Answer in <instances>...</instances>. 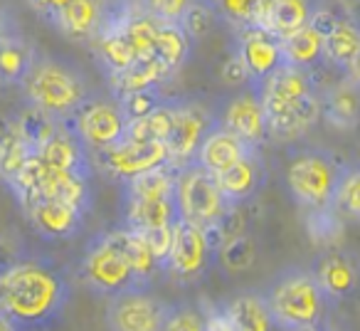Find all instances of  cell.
Instances as JSON below:
<instances>
[{
	"mask_svg": "<svg viewBox=\"0 0 360 331\" xmlns=\"http://www.w3.org/2000/svg\"><path fill=\"white\" fill-rule=\"evenodd\" d=\"M70 285L57 267L37 260L11 262L0 270V314L20 331H40L62 316Z\"/></svg>",
	"mask_w": 360,
	"mask_h": 331,
	"instance_id": "cell-1",
	"label": "cell"
},
{
	"mask_svg": "<svg viewBox=\"0 0 360 331\" xmlns=\"http://www.w3.org/2000/svg\"><path fill=\"white\" fill-rule=\"evenodd\" d=\"M266 111L269 136L291 141L304 136L321 116V96L316 94L309 70L281 65L269 80L259 85Z\"/></svg>",
	"mask_w": 360,
	"mask_h": 331,
	"instance_id": "cell-2",
	"label": "cell"
},
{
	"mask_svg": "<svg viewBox=\"0 0 360 331\" xmlns=\"http://www.w3.org/2000/svg\"><path fill=\"white\" fill-rule=\"evenodd\" d=\"M20 87L32 109L52 116L60 124L70 119L91 94L86 77L75 65L40 52Z\"/></svg>",
	"mask_w": 360,
	"mask_h": 331,
	"instance_id": "cell-3",
	"label": "cell"
},
{
	"mask_svg": "<svg viewBox=\"0 0 360 331\" xmlns=\"http://www.w3.org/2000/svg\"><path fill=\"white\" fill-rule=\"evenodd\" d=\"M266 306L281 331L321 324L328 309V296L311 270H286L269 285Z\"/></svg>",
	"mask_w": 360,
	"mask_h": 331,
	"instance_id": "cell-4",
	"label": "cell"
},
{
	"mask_svg": "<svg viewBox=\"0 0 360 331\" xmlns=\"http://www.w3.org/2000/svg\"><path fill=\"white\" fill-rule=\"evenodd\" d=\"M343 173L345 168L330 154L321 149H306L291 156L286 166V186L294 201L309 213L330 211Z\"/></svg>",
	"mask_w": 360,
	"mask_h": 331,
	"instance_id": "cell-5",
	"label": "cell"
},
{
	"mask_svg": "<svg viewBox=\"0 0 360 331\" xmlns=\"http://www.w3.org/2000/svg\"><path fill=\"white\" fill-rule=\"evenodd\" d=\"M79 277L91 292L106 296H116L121 292L141 287L121 245L119 230L96 235L86 245L84 257L79 262Z\"/></svg>",
	"mask_w": 360,
	"mask_h": 331,
	"instance_id": "cell-6",
	"label": "cell"
},
{
	"mask_svg": "<svg viewBox=\"0 0 360 331\" xmlns=\"http://www.w3.org/2000/svg\"><path fill=\"white\" fill-rule=\"evenodd\" d=\"M175 203L180 220L205 230L220 225L222 218L232 211L227 198L222 196L217 178L195 161L175 171Z\"/></svg>",
	"mask_w": 360,
	"mask_h": 331,
	"instance_id": "cell-7",
	"label": "cell"
},
{
	"mask_svg": "<svg viewBox=\"0 0 360 331\" xmlns=\"http://www.w3.org/2000/svg\"><path fill=\"white\" fill-rule=\"evenodd\" d=\"M62 124L89 149V154H96L124 139L129 119L121 111L119 99H101L89 94V99Z\"/></svg>",
	"mask_w": 360,
	"mask_h": 331,
	"instance_id": "cell-8",
	"label": "cell"
},
{
	"mask_svg": "<svg viewBox=\"0 0 360 331\" xmlns=\"http://www.w3.org/2000/svg\"><path fill=\"white\" fill-rule=\"evenodd\" d=\"M217 250L220 247H217L212 230L178 220L173 227V245L165 260V270L180 282H195L205 275Z\"/></svg>",
	"mask_w": 360,
	"mask_h": 331,
	"instance_id": "cell-9",
	"label": "cell"
},
{
	"mask_svg": "<svg viewBox=\"0 0 360 331\" xmlns=\"http://www.w3.org/2000/svg\"><path fill=\"white\" fill-rule=\"evenodd\" d=\"M96 163L101 173L111 181L129 183L143 173L170 163V154L165 144H150V141H131L121 139L104 151H96Z\"/></svg>",
	"mask_w": 360,
	"mask_h": 331,
	"instance_id": "cell-10",
	"label": "cell"
},
{
	"mask_svg": "<svg viewBox=\"0 0 360 331\" xmlns=\"http://www.w3.org/2000/svg\"><path fill=\"white\" fill-rule=\"evenodd\" d=\"M170 304L150 294L146 287L111 296L106 306V324L111 331H163Z\"/></svg>",
	"mask_w": 360,
	"mask_h": 331,
	"instance_id": "cell-11",
	"label": "cell"
},
{
	"mask_svg": "<svg viewBox=\"0 0 360 331\" xmlns=\"http://www.w3.org/2000/svg\"><path fill=\"white\" fill-rule=\"evenodd\" d=\"M215 121L217 119H212L210 111L195 101H173V126L165 146L175 171L195 161L198 149L207 131L215 126Z\"/></svg>",
	"mask_w": 360,
	"mask_h": 331,
	"instance_id": "cell-12",
	"label": "cell"
},
{
	"mask_svg": "<svg viewBox=\"0 0 360 331\" xmlns=\"http://www.w3.org/2000/svg\"><path fill=\"white\" fill-rule=\"evenodd\" d=\"M235 57L247 70L252 87H259L284 65L281 40L259 25L235 30Z\"/></svg>",
	"mask_w": 360,
	"mask_h": 331,
	"instance_id": "cell-13",
	"label": "cell"
},
{
	"mask_svg": "<svg viewBox=\"0 0 360 331\" xmlns=\"http://www.w3.org/2000/svg\"><path fill=\"white\" fill-rule=\"evenodd\" d=\"M314 23L323 32V60L345 72L360 52V20L353 13L323 6Z\"/></svg>",
	"mask_w": 360,
	"mask_h": 331,
	"instance_id": "cell-14",
	"label": "cell"
},
{
	"mask_svg": "<svg viewBox=\"0 0 360 331\" xmlns=\"http://www.w3.org/2000/svg\"><path fill=\"white\" fill-rule=\"evenodd\" d=\"M217 124L225 126L235 136H240L245 144L259 149L269 136V126H266V111L262 104L259 87H252L247 92H240L227 101L225 111L217 119Z\"/></svg>",
	"mask_w": 360,
	"mask_h": 331,
	"instance_id": "cell-15",
	"label": "cell"
},
{
	"mask_svg": "<svg viewBox=\"0 0 360 331\" xmlns=\"http://www.w3.org/2000/svg\"><path fill=\"white\" fill-rule=\"evenodd\" d=\"M22 213L37 230V235L47 240H70L79 235V230L84 227V213L52 198H37L22 206Z\"/></svg>",
	"mask_w": 360,
	"mask_h": 331,
	"instance_id": "cell-16",
	"label": "cell"
},
{
	"mask_svg": "<svg viewBox=\"0 0 360 331\" xmlns=\"http://www.w3.org/2000/svg\"><path fill=\"white\" fill-rule=\"evenodd\" d=\"M109 18L111 13L106 11L104 0H70L52 27L72 42H94Z\"/></svg>",
	"mask_w": 360,
	"mask_h": 331,
	"instance_id": "cell-17",
	"label": "cell"
},
{
	"mask_svg": "<svg viewBox=\"0 0 360 331\" xmlns=\"http://www.w3.org/2000/svg\"><path fill=\"white\" fill-rule=\"evenodd\" d=\"M252 151H255V146L245 144L240 136H235L232 131H227L225 126H220L215 121V126L207 131L200 149H198L195 163L202 166L205 171H210L212 176H220L222 171H227V168H232L235 163H240Z\"/></svg>",
	"mask_w": 360,
	"mask_h": 331,
	"instance_id": "cell-18",
	"label": "cell"
},
{
	"mask_svg": "<svg viewBox=\"0 0 360 331\" xmlns=\"http://www.w3.org/2000/svg\"><path fill=\"white\" fill-rule=\"evenodd\" d=\"M220 183L222 196L227 198L232 208L242 206L250 198H255L262 191L266 178V168H264V158H262L259 149H255L252 154H247L240 163H235L232 168L222 171L220 176H215Z\"/></svg>",
	"mask_w": 360,
	"mask_h": 331,
	"instance_id": "cell-19",
	"label": "cell"
},
{
	"mask_svg": "<svg viewBox=\"0 0 360 331\" xmlns=\"http://www.w3.org/2000/svg\"><path fill=\"white\" fill-rule=\"evenodd\" d=\"M37 156L45 161L50 168L57 171H70L79 173V176L91 178V156L89 149L67 129L65 124H60V129L37 149Z\"/></svg>",
	"mask_w": 360,
	"mask_h": 331,
	"instance_id": "cell-20",
	"label": "cell"
},
{
	"mask_svg": "<svg viewBox=\"0 0 360 331\" xmlns=\"http://www.w3.org/2000/svg\"><path fill=\"white\" fill-rule=\"evenodd\" d=\"M316 280H319L321 289L326 292L328 301H338L343 296L353 294L360 285V267L350 255L340 250H328L321 255L314 270Z\"/></svg>",
	"mask_w": 360,
	"mask_h": 331,
	"instance_id": "cell-21",
	"label": "cell"
},
{
	"mask_svg": "<svg viewBox=\"0 0 360 331\" xmlns=\"http://www.w3.org/2000/svg\"><path fill=\"white\" fill-rule=\"evenodd\" d=\"M323 6V0H271L266 30L279 40H286V37L304 30L306 25H311Z\"/></svg>",
	"mask_w": 360,
	"mask_h": 331,
	"instance_id": "cell-22",
	"label": "cell"
},
{
	"mask_svg": "<svg viewBox=\"0 0 360 331\" xmlns=\"http://www.w3.org/2000/svg\"><path fill=\"white\" fill-rule=\"evenodd\" d=\"M37 50L20 30L0 37V85L15 87L22 85L30 72Z\"/></svg>",
	"mask_w": 360,
	"mask_h": 331,
	"instance_id": "cell-23",
	"label": "cell"
},
{
	"mask_svg": "<svg viewBox=\"0 0 360 331\" xmlns=\"http://www.w3.org/2000/svg\"><path fill=\"white\" fill-rule=\"evenodd\" d=\"M321 114L328 119L335 129H353L360 121V89L353 82L345 80L335 82L323 96H321Z\"/></svg>",
	"mask_w": 360,
	"mask_h": 331,
	"instance_id": "cell-24",
	"label": "cell"
},
{
	"mask_svg": "<svg viewBox=\"0 0 360 331\" xmlns=\"http://www.w3.org/2000/svg\"><path fill=\"white\" fill-rule=\"evenodd\" d=\"M178 220L180 216L175 196L160 198V201H126V227L129 230H160V227H173Z\"/></svg>",
	"mask_w": 360,
	"mask_h": 331,
	"instance_id": "cell-25",
	"label": "cell"
},
{
	"mask_svg": "<svg viewBox=\"0 0 360 331\" xmlns=\"http://www.w3.org/2000/svg\"><path fill=\"white\" fill-rule=\"evenodd\" d=\"M225 316L235 331H281L266 306L264 294H240L225 304Z\"/></svg>",
	"mask_w": 360,
	"mask_h": 331,
	"instance_id": "cell-26",
	"label": "cell"
},
{
	"mask_svg": "<svg viewBox=\"0 0 360 331\" xmlns=\"http://www.w3.org/2000/svg\"><path fill=\"white\" fill-rule=\"evenodd\" d=\"M165 77H170V72L155 57H143V60L134 62L129 70L111 77V89H114L116 99H121V96L134 94V92L155 89Z\"/></svg>",
	"mask_w": 360,
	"mask_h": 331,
	"instance_id": "cell-27",
	"label": "cell"
},
{
	"mask_svg": "<svg viewBox=\"0 0 360 331\" xmlns=\"http://www.w3.org/2000/svg\"><path fill=\"white\" fill-rule=\"evenodd\" d=\"M281 50H284V65L311 72V67L323 62V32L316 23H311L296 35L281 40Z\"/></svg>",
	"mask_w": 360,
	"mask_h": 331,
	"instance_id": "cell-28",
	"label": "cell"
},
{
	"mask_svg": "<svg viewBox=\"0 0 360 331\" xmlns=\"http://www.w3.org/2000/svg\"><path fill=\"white\" fill-rule=\"evenodd\" d=\"M191 47H193V40L183 27L168 25V23H158L150 57H155V60L173 75L175 70H180V67L186 65V60L191 57Z\"/></svg>",
	"mask_w": 360,
	"mask_h": 331,
	"instance_id": "cell-29",
	"label": "cell"
},
{
	"mask_svg": "<svg viewBox=\"0 0 360 331\" xmlns=\"http://www.w3.org/2000/svg\"><path fill=\"white\" fill-rule=\"evenodd\" d=\"M32 156H35V149L22 136L20 126L15 121H8V126L0 134V181H6L11 186Z\"/></svg>",
	"mask_w": 360,
	"mask_h": 331,
	"instance_id": "cell-30",
	"label": "cell"
},
{
	"mask_svg": "<svg viewBox=\"0 0 360 331\" xmlns=\"http://www.w3.org/2000/svg\"><path fill=\"white\" fill-rule=\"evenodd\" d=\"M212 6L220 20H225L235 30H242L252 25L266 27L271 0H212Z\"/></svg>",
	"mask_w": 360,
	"mask_h": 331,
	"instance_id": "cell-31",
	"label": "cell"
},
{
	"mask_svg": "<svg viewBox=\"0 0 360 331\" xmlns=\"http://www.w3.org/2000/svg\"><path fill=\"white\" fill-rule=\"evenodd\" d=\"M119 237H121V245L126 250V257H129L131 267H134V275L139 280L141 287H146L160 270H163V262L155 257V252L150 250V245L146 242V237L136 230H119Z\"/></svg>",
	"mask_w": 360,
	"mask_h": 331,
	"instance_id": "cell-32",
	"label": "cell"
},
{
	"mask_svg": "<svg viewBox=\"0 0 360 331\" xmlns=\"http://www.w3.org/2000/svg\"><path fill=\"white\" fill-rule=\"evenodd\" d=\"M175 196V168L160 166L126 183V201H160Z\"/></svg>",
	"mask_w": 360,
	"mask_h": 331,
	"instance_id": "cell-33",
	"label": "cell"
},
{
	"mask_svg": "<svg viewBox=\"0 0 360 331\" xmlns=\"http://www.w3.org/2000/svg\"><path fill=\"white\" fill-rule=\"evenodd\" d=\"M173 126V101H163L150 114L134 119L126 124L124 139L131 141H150V144H165Z\"/></svg>",
	"mask_w": 360,
	"mask_h": 331,
	"instance_id": "cell-34",
	"label": "cell"
},
{
	"mask_svg": "<svg viewBox=\"0 0 360 331\" xmlns=\"http://www.w3.org/2000/svg\"><path fill=\"white\" fill-rule=\"evenodd\" d=\"M217 255H220V262L227 272H232V275L247 272L257 260V242L247 232H240V235L222 242Z\"/></svg>",
	"mask_w": 360,
	"mask_h": 331,
	"instance_id": "cell-35",
	"label": "cell"
},
{
	"mask_svg": "<svg viewBox=\"0 0 360 331\" xmlns=\"http://www.w3.org/2000/svg\"><path fill=\"white\" fill-rule=\"evenodd\" d=\"M333 211L345 218H360V166L345 168L338 191H335Z\"/></svg>",
	"mask_w": 360,
	"mask_h": 331,
	"instance_id": "cell-36",
	"label": "cell"
},
{
	"mask_svg": "<svg viewBox=\"0 0 360 331\" xmlns=\"http://www.w3.org/2000/svg\"><path fill=\"white\" fill-rule=\"evenodd\" d=\"M200 0H141V11L155 23L180 25Z\"/></svg>",
	"mask_w": 360,
	"mask_h": 331,
	"instance_id": "cell-37",
	"label": "cell"
},
{
	"mask_svg": "<svg viewBox=\"0 0 360 331\" xmlns=\"http://www.w3.org/2000/svg\"><path fill=\"white\" fill-rule=\"evenodd\" d=\"M15 124L20 126L22 136L30 141L35 151L40 149V146L45 144V141L50 139V136L55 134L57 129H60V121H55L52 116L42 114V111L32 109V106H30V111H25V114H22L20 119L15 121Z\"/></svg>",
	"mask_w": 360,
	"mask_h": 331,
	"instance_id": "cell-38",
	"label": "cell"
},
{
	"mask_svg": "<svg viewBox=\"0 0 360 331\" xmlns=\"http://www.w3.org/2000/svg\"><path fill=\"white\" fill-rule=\"evenodd\" d=\"M217 11L212 6V0H200L195 8L186 15V20L180 23V27L191 35V40H198V37H205L212 27L217 25Z\"/></svg>",
	"mask_w": 360,
	"mask_h": 331,
	"instance_id": "cell-39",
	"label": "cell"
},
{
	"mask_svg": "<svg viewBox=\"0 0 360 331\" xmlns=\"http://www.w3.org/2000/svg\"><path fill=\"white\" fill-rule=\"evenodd\" d=\"M207 316L193 306H170L163 331H205Z\"/></svg>",
	"mask_w": 360,
	"mask_h": 331,
	"instance_id": "cell-40",
	"label": "cell"
},
{
	"mask_svg": "<svg viewBox=\"0 0 360 331\" xmlns=\"http://www.w3.org/2000/svg\"><path fill=\"white\" fill-rule=\"evenodd\" d=\"M119 104L126 119L134 121V119H141V116L150 114L153 109H158V106L163 104V99L155 94V89H146V92H134V94L121 96Z\"/></svg>",
	"mask_w": 360,
	"mask_h": 331,
	"instance_id": "cell-41",
	"label": "cell"
},
{
	"mask_svg": "<svg viewBox=\"0 0 360 331\" xmlns=\"http://www.w3.org/2000/svg\"><path fill=\"white\" fill-rule=\"evenodd\" d=\"M25 6L30 8L37 18H42L47 25H52V23L57 20V15L70 6V0H25Z\"/></svg>",
	"mask_w": 360,
	"mask_h": 331,
	"instance_id": "cell-42",
	"label": "cell"
},
{
	"mask_svg": "<svg viewBox=\"0 0 360 331\" xmlns=\"http://www.w3.org/2000/svg\"><path fill=\"white\" fill-rule=\"evenodd\" d=\"M18 30V23L15 15H13L11 6H8V0H0V37L11 35V32Z\"/></svg>",
	"mask_w": 360,
	"mask_h": 331,
	"instance_id": "cell-43",
	"label": "cell"
},
{
	"mask_svg": "<svg viewBox=\"0 0 360 331\" xmlns=\"http://www.w3.org/2000/svg\"><path fill=\"white\" fill-rule=\"evenodd\" d=\"M205 331H235V326L230 324V319L225 316V311H212L207 314V324H205Z\"/></svg>",
	"mask_w": 360,
	"mask_h": 331,
	"instance_id": "cell-44",
	"label": "cell"
},
{
	"mask_svg": "<svg viewBox=\"0 0 360 331\" xmlns=\"http://www.w3.org/2000/svg\"><path fill=\"white\" fill-rule=\"evenodd\" d=\"M328 6H333V11H340V13H353L355 15V8H358L360 0H323Z\"/></svg>",
	"mask_w": 360,
	"mask_h": 331,
	"instance_id": "cell-45",
	"label": "cell"
},
{
	"mask_svg": "<svg viewBox=\"0 0 360 331\" xmlns=\"http://www.w3.org/2000/svg\"><path fill=\"white\" fill-rule=\"evenodd\" d=\"M345 77H348V80L353 82V85L360 89V52H358V57H355V60L350 62L348 70H345Z\"/></svg>",
	"mask_w": 360,
	"mask_h": 331,
	"instance_id": "cell-46",
	"label": "cell"
},
{
	"mask_svg": "<svg viewBox=\"0 0 360 331\" xmlns=\"http://www.w3.org/2000/svg\"><path fill=\"white\" fill-rule=\"evenodd\" d=\"M0 331H20V329H18V326L13 324V321H8L6 316L0 314Z\"/></svg>",
	"mask_w": 360,
	"mask_h": 331,
	"instance_id": "cell-47",
	"label": "cell"
},
{
	"mask_svg": "<svg viewBox=\"0 0 360 331\" xmlns=\"http://www.w3.org/2000/svg\"><path fill=\"white\" fill-rule=\"evenodd\" d=\"M294 331H326L321 324H314V326H301V329H294Z\"/></svg>",
	"mask_w": 360,
	"mask_h": 331,
	"instance_id": "cell-48",
	"label": "cell"
}]
</instances>
